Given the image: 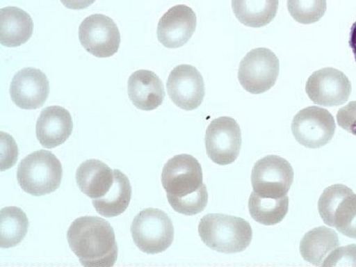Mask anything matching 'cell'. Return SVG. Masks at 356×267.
I'll list each match as a JSON object with an SVG mask.
<instances>
[{
	"instance_id": "cell-4",
	"label": "cell",
	"mask_w": 356,
	"mask_h": 267,
	"mask_svg": "<svg viewBox=\"0 0 356 267\" xmlns=\"http://www.w3.org/2000/svg\"><path fill=\"white\" fill-rule=\"evenodd\" d=\"M63 177L62 165L50 151L40 149L24 157L19 163L17 179L26 193L42 196L55 191Z\"/></svg>"
},
{
	"instance_id": "cell-3",
	"label": "cell",
	"mask_w": 356,
	"mask_h": 267,
	"mask_svg": "<svg viewBox=\"0 0 356 267\" xmlns=\"http://www.w3.org/2000/svg\"><path fill=\"white\" fill-rule=\"evenodd\" d=\"M198 234L209 248L226 254L245 250L252 238L248 221L223 213H208L203 216L198 225Z\"/></svg>"
},
{
	"instance_id": "cell-30",
	"label": "cell",
	"mask_w": 356,
	"mask_h": 267,
	"mask_svg": "<svg viewBox=\"0 0 356 267\" xmlns=\"http://www.w3.org/2000/svg\"><path fill=\"white\" fill-rule=\"evenodd\" d=\"M66 8L72 10H81L91 6L95 0H60Z\"/></svg>"
},
{
	"instance_id": "cell-7",
	"label": "cell",
	"mask_w": 356,
	"mask_h": 267,
	"mask_svg": "<svg viewBox=\"0 0 356 267\" xmlns=\"http://www.w3.org/2000/svg\"><path fill=\"white\" fill-rule=\"evenodd\" d=\"M293 168L287 160L277 155L266 156L252 168L253 191L264 197H284L293 181Z\"/></svg>"
},
{
	"instance_id": "cell-23",
	"label": "cell",
	"mask_w": 356,
	"mask_h": 267,
	"mask_svg": "<svg viewBox=\"0 0 356 267\" xmlns=\"http://www.w3.org/2000/svg\"><path fill=\"white\" fill-rule=\"evenodd\" d=\"M29 220L26 213L19 207H6L0 211V245L9 248L19 244L25 237Z\"/></svg>"
},
{
	"instance_id": "cell-21",
	"label": "cell",
	"mask_w": 356,
	"mask_h": 267,
	"mask_svg": "<svg viewBox=\"0 0 356 267\" xmlns=\"http://www.w3.org/2000/svg\"><path fill=\"white\" fill-rule=\"evenodd\" d=\"M279 0H232V10L245 26L259 28L268 24L275 17Z\"/></svg>"
},
{
	"instance_id": "cell-13",
	"label": "cell",
	"mask_w": 356,
	"mask_h": 267,
	"mask_svg": "<svg viewBox=\"0 0 356 267\" xmlns=\"http://www.w3.org/2000/svg\"><path fill=\"white\" fill-rule=\"evenodd\" d=\"M49 92V83L40 70L25 67L13 76L10 86L11 99L22 109L31 110L41 107Z\"/></svg>"
},
{
	"instance_id": "cell-29",
	"label": "cell",
	"mask_w": 356,
	"mask_h": 267,
	"mask_svg": "<svg viewBox=\"0 0 356 267\" xmlns=\"http://www.w3.org/2000/svg\"><path fill=\"white\" fill-rule=\"evenodd\" d=\"M336 118L339 126L356 136V101L350 102L341 108Z\"/></svg>"
},
{
	"instance_id": "cell-25",
	"label": "cell",
	"mask_w": 356,
	"mask_h": 267,
	"mask_svg": "<svg viewBox=\"0 0 356 267\" xmlns=\"http://www.w3.org/2000/svg\"><path fill=\"white\" fill-rule=\"evenodd\" d=\"M326 0H287V9L298 22L309 24L316 22L326 11Z\"/></svg>"
},
{
	"instance_id": "cell-16",
	"label": "cell",
	"mask_w": 356,
	"mask_h": 267,
	"mask_svg": "<svg viewBox=\"0 0 356 267\" xmlns=\"http://www.w3.org/2000/svg\"><path fill=\"white\" fill-rule=\"evenodd\" d=\"M128 96L138 109L152 111L163 103L165 92L160 78L152 71L139 70L131 74L127 84Z\"/></svg>"
},
{
	"instance_id": "cell-26",
	"label": "cell",
	"mask_w": 356,
	"mask_h": 267,
	"mask_svg": "<svg viewBox=\"0 0 356 267\" xmlns=\"http://www.w3.org/2000/svg\"><path fill=\"white\" fill-rule=\"evenodd\" d=\"M352 189L342 184H336L327 187L318 201V210L323 222L333 227L334 212L341 200Z\"/></svg>"
},
{
	"instance_id": "cell-19",
	"label": "cell",
	"mask_w": 356,
	"mask_h": 267,
	"mask_svg": "<svg viewBox=\"0 0 356 267\" xmlns=\"http://www.w3.org/2000/svg\"><path fill=\"white\" fill-rule=\"evenodd\" d=\"M339 245L337 232L325 226L307 232L300 243L302 258L316 266H321L324 259Z\"/></svg>"
},
{
	"instance_id": "cell-17",
	"label": "cell",
	"mask_w": 356,
	"mask_h": 267,
	"mask_svg": "<svg viewBox=\"0 0 356 267\" xmlns=\"http://www.w3.org/2000/svg\"><path fill=\"white\" fill-rule=\"evenodd\" d=\"M76 181L80 191L92 200L105 195L114 181V172L108 165L98 159H88L76 172Z\"/></svg>"
},
{
	"instance_id": "cell-1",
	"label": "cell",
	"mask_w": 356,
	"mask_h": 267,
	"mask_svg": "<svg viewBox=\"0 0 356 267\" xmlns=\"http://www.w3.org/2000/svg\"><path fill=\"white\" fill-rule=\"evenodd\" d=\"M202 179L200 163L190 154L175 155L165 163L161 184L168 203L175 211L193 216L204 209L208 193Z\"/></svg>"
},
{
	"instance_id": "cell-9",
	"label": "cell",
	"mask_w": 356,
	"mask_h": 267,
	"mask_svg": "<svg viewBox=\"0 0 356 267\" xmlns=\"http://www.w3.org/2000/svg\"><path fill=\"white\" fill-rule=\"evenodd\" d=\"M205 147L209 158L225 165L233 163L241 147V131L236 121L228 116L213 120L205 134Z\"/></svg>"
},
{
	"instance_id": "cell-12",
	"label": "cell",
	"mask_w": 356,
	"mask_h": 267,
	"mask_svg": "<svg viewBox=\"0 0 356 267\" xmlns=\"http://www.w3.org/2000/svg\"><path fill=\"white\" fill-rule=\"evenodd\" d=\"M166 88L172 102L186 111L201 105L205 95L200 72L193 65L181 64L174 67L168 76Z\"/></svg>"
},
{
	"instance_id": "cell-11",
	"label": "cell",
	"mask_w": 356,
	"mask_h": 267,
	"mask_svg": "<svg viewBox=\"0 0 356 267\" xmlns=\"http://www.w3.org/2000/svg\"><path fill=\"white\" fill-rule=\"evenodd\" d=\"M305 91L316 104L337 106L348 99L351 83L341 71L333 67H324L310 75L305 85Z\"/></svg>"
},
{
	"instance_id": "cell-18",
	"label": "cell",
	"mask_w": 356,
	"mask_h": 267,
	"mask_svg": "<svg viewBox=\"0 0 356 267\" xmlns=\"http://www.w3.org/2000/svg\"><path fill=\"white\" fill-rule=\"evenodd\" d=\"M33 20L26 11L7 6L0 9V43L8 47L20 46L31 37Z\"/></svg>"
},
{
	"instance_id": "cell-31",
	"label": "cell",
	"mask_w": 356,
	"mask_h": 267,
	"mask_svg": "<svg viewBox=\"0 0 356 267\" xmlns=\"http://www.w3.org/2000/svg\"><path fill=\"white\" fill-rule=\"evenodd\" d=\"M349 45L353 51L355 59L356 60V21L353 23L350 28Z\"/></svg>"
},
{
	"instance_id": "cell-28",
	"label": "cell",
	"mask_w": 356,
	"mask_h": 267,
	"mask_svg": "<svg viewBox=\"0 0 356 267\" xmlns=\"http://www.w3.org/2000/svg\"><path fill=\"white\" fill-rule=\"evenodd\" d=\"M1 170L8 169L16 162L18 148L13 138L7 133L1 132Z\"/></svg>"
},
{
	"instance_id": "cell-8",
	"label": "cell",
	"mask_w": 356,
	"mask_h": 267,
	"mask_svg": "<svg viewBox=\"0 0 356 267\" xmlns=\"http://www.w3.org/2000/svg\"><path fill=\"white\" fill-rule=\"evenodd\" d=\"M332 115L325 108L312 106L293 117L291 131L295 139L307 148L316 149L328 143L335 132Z\"/></svg>"
},
{
	"instance_id": "cell-22",
	"label": "cell",
	"mask_w": 356,
	"mask_h": 267,
	"mask_svg": "<svg viewBox=\"0 0 356 267\" xmlns=\"http://www.w3.org/2000/svg\"><path fill=\"white\" fill-rule=\"evenodd\" d=\"M289 209V197L280 198L261 197L252 191L248 200V210L251 217L264 225L280 222Z\"/></svg>"
},
{
	"instance_id": "cell-5",
	"label": "cell",
	"mask_w": 356,
	"mask_h": 267,
	"mask_svg": "<svg viewBox=\"0 0 356 267\" xmlns=\"http://www.w3.org/2000/svg\"><path fill=\"white\" fill-rule=\"evenodd\" d=\"M130 231L135 245L147 254L163 252L174 239L171 219L163 211L156 208L140 211L134 217Z\"/></svg>"
},
{
	"instance_id": "cell-14",
	"label": "cell",
	"mask_w": 356,
	"mask_h": 267,
	"mask_svg": "<svg viewBox=\"0 0 356 267\" xmlns=\"http://www.w3.org/2000/svg\"><path fill=\"white\" fill-rule=\"evenodd\" d=\"M196 25V15L191 8L184 4L174 6L160 18L157 38L165 47H180L191 38Z\"/></svg>"
},
{
	"instance_id": "cell-15",
	"label": "cell",
	"mask_w": 356,
	"mask_h": 267,
	"mask_svg": "<svg viewBox=\"0 0 356 267\" xmlns=\"http://www.w3.org/2000/svg\"><path fill=\"white\" fill-rule=\"evenodd\" d=\"M73 122L70 112L60 106L43 108L35 125V134L40 143L44 148H54L70 136Z\"/></svg>"
},
{
	"instance_id": "cell-24",
	"label": "cell",
	"mask_w": 356,
	"mask_h": 267,
	"mask_svg": "<svg viewBox=\"0 0 356 267\" xmlns=\"http://www.w3.org/2000/svg\"><path fill=\"white\" fill-rule=\"evenodd\" d=\"M333 227L343 235L356 238V194L353 191L341 200L336 208Z\"/></svg>"
},
{
	"instance_id": "cell-10",
	"label": "cell",
	"mask_w": 356,
	"mask_h": 267,
	"mask_svg": "<svg viewBox=\"0 0 356 267\" xmlns=\"http://www.w3.org/2000/svg\"><path fill=\"white\" fill-rule=\"evenodd\" d=\"M79 39L83 48L98 58L113 56L120 44V33L114 21L103 14L86 17L79 28Z\"/></svg>"
},
{
	"instance_id": "cell-2",
	"label": "cell",
	"mask_w": 356,
	"mask_h": 267,
	"mask_svg": "<svg viewBox=\"0 0 356 267\" xmlns=\"http://www.w3.org/2000/svg\"><path fill=\"white\" fill-rule=\"evenodd\" d=\"M70 248L86 267H111L118 259L115 232L104 218L85 216L76 218L67 232Z\"/></svg>"
},
{
	"instance_id": "cell-27",
	"label": "cell",
	"mask_w": 356,
	"mask_h": 267,
	"mask_svg": "<svg viewBox=\"0 0 356 267\" xmlns=\"http://www.w3.org/2000/svg\"><path fill=\"white\" fill-rule=\"evenodd\" d=\"M356 266V244L335 248L324 259L321 266Z\"/></svg>"
},
{
	"instance_id": "cell-20",
	"label": "cell",
	"mask_w": 356,
	"mask_h": 267,
	"mask_svg": "<svg viewBox=\"0 0 356 267\" xmlns=\"http://www.w3.org/2000/svg\"><path fill=\"white\" fill-rule=\"evenodd\" d=\"M114 181L103 197L92 200L100 215L111 218L122 214L127 209L131 197V186L129 178L120 170L114 169Z\"/></svg>"
},
{
	"instance_id": "cell-6",
	"label": "cell",
	"mask_w": 356,
	"mask_h": 267,
	"mask_svg": "<svg viewBox=\"0 0 356 267\" xmlns=\"http://www.w3.org/2000/svg\"><path fill=\"white\" fill-rule=\"evenodd\" d=\"M280 72L277 56L268 48L250 51L241 60L238 79L242 87L254 95L264 93L275 83Z\"/></svg>"
}]
</instances>
